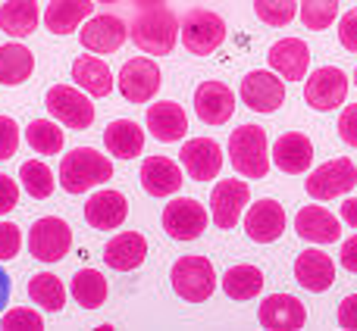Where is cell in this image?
<instances>
[{
    "label": "cell",
    "mask_w": 357,
    "mask_h": 331,
    "mask_svg": "<svg viewBox=\"0 0 357 331\" xmlns=\"http://www.w3.org/2000/svg\"><path fill=\"white\" fill-rule=\"evenodd\" d=\"M129 38L135 41V47L142 54L151 56H167L173 54L178 41V19L167 3L160 6H142V13L135 16L129 29Z\"/></svg>",
    "instance_id": "cell-1"
},
{
    "label": "cell",
    "mask_w": 357,
    "mask_h": 331,
    "mask_svg": "<svg viewBox=\"0 0 357 331\" xmlns=\"http://www.w3.org/2000/svg\"><path fill=\"white\" fill-rule=\"evenodd\" d=\"M113 178L110 156L98 154L91 147H75L60 160V188L69 194H85V191L98 188V184Z\"/></svg>",
    "instance_id": "cell-2"
},
{
    "label": "cell",
    "mask_w": 357,
    "mask_h": 331,
    "mask_svg": "<svg viewBox=\"0 0 357 331\" xmlns=\"http://www.w3.org/2000/svg\"><path fill=\"white\" fill-rule=\"evenodd\" d=\"M229 160L245 178H264L270 172V138L260 125H241L229 135Z\"/></svg>",
    "instance_id": "cell-3"
},
{
    "label": "cell",
    "mask_w": 357,
    "mask_h": 331,
    "mask_svg": "<svg viewBox=\"0 0 357 331\" xmlns=\"http://www.w3.org/2000/svg\"><path fill=\"white\" fill-rule=\"evenodd\" d=\"M178 38H182L185 50L195 56H207L213 50H220V44L226 41V22L220 13L195 6L185 13V19L178 22Z\"/></svg>",
    "instance_id": "cell-4"
},
{
    "label": "cell",
    "mask_w": 357,
    "mask_h": 331,
    "mask_svg": "<svg viewBox=\"0 0 357 331\" xmlns=\"http://www.w3.org/2000/svg\"><path fill=\"white\" fill-rule=\"evenodd\" d=\"M173 291L185 303H204L216 291V272L207 257H182L173 263Z\"/></svg>",
    "instance_id": "cell-5"
},
{
    "label": "cell",
    "mask_w": 357,
    "mask_h": 331,
    "mask_svg": "<svg viewBox=\"0 0 357 331\" xmlns=\"http://www.w3.org/2000/svg\"><path fill=\"white\" fill-rule=\"evenodd\" d=\"M354 188H357V166L348 160V156H339V160L317 166V169L304 178V191L320 203L351 194Z\"/></svg>",
    "instance_id": "cell-6"
},
{
    "label": "cell",
    "mask_w": 357,
    "mask_h": 331,
    "mask_svg": "<svg viewBox=\"0 0 357 331\" xmlns=\"http://www.w3.org/2000/svg\"><path fill=\"white\" fill-rule=\"evenodd\" d=\"M44 106L47 113L56 119L60 125L66 129H75V131H85L88 125L94 122V104L88 100L85 91L73 85H54L44 97Z\"/></svg>",
    "instance_id": "cell-7"
},
{
    "label": "cell",
    "mask_w": 357,
    "mask_h": 331,
    "mask_svg": "<svg viewBox=\"0 0 357 331\" xmlns=\"http://www.w3.org/2000/svg\"><path fill=\"white\" fill-rule=\"evenodd\" d=\"M73 247V228L56 216H44L29 232V250L38 263H60Z\"/></svg>",
    "instance_id": "cell-8"
},
{
    "label": "cell",
    "mask_w": 357,
    "mask_h": 331,
    "mask_svg": "<svg viewBox=\"0 0 357 331\" xmlns=\"http://www.w3.org/2000/svg\"><path fill=\"white\" fill-rule=\"evenodd\" d=\"M241 100L254 113H276L285 104V79L273 69H254L241 79Z\"/></svg>",
    "instance_id": "cell-9"
},
{
    "label": "cell",
    "mask_w": 357,
    "mask_h": 331,
    "mask_svg": "<svg viewBox=\"0 0 357 331\" xmlns=\"http://www.w3.org/2000/svg\"><path fill=\"white\" fill-rule=\"evenodd\" d=\"M119 94H123L129 104H148L154 100V94L160 91V66H157L151 56H135L119 69Z\"/></svg>",
    "instance_id": "cell-10"
},
{
    "label": "cell",
    "mask_w": 357,
    "mask_h": 331,
    "mask_svg": "<svg viewBox=\"0 0 357 331\" xmlns=\"http://www.w3.org/2000/svg\"><path fill=\"white\" fill-rule=\"evenodd\" d=\"M251 200V188L241 178H220L210 191V219L216 228H235Z\"/></svg>",
    "instance_id": "cell-11"
},
{
    "label": "cell",
    "mask_w": 357,
    "mask_h": 331,
    "mask_svg": "<svg viewBox=\"0 0 357 331\" xmlns=\"http://www.w3.org/2000/svg\"><path fill=\"white\" fill-rule=\"evenodd\" d=\"M345 97H348V75L339 66H320L304 81V100L320 113L342 106Z\"/></svg>",
    "instance_id": "cell-12"
},
{
    "label": "cell",
    "mask_w": 357,
    "mask_h": 331,
    "mask_svg": "<svg viewBox=\"0 0 357 331\" xmlns=\"http://www.w3.org/2000/svg\"><path fill=\"white\" fill-rule=\"evenodd\" d=\"M207 222H210L207 209L197 200H191V197H178V200H169L167 207H163V232L173 241L201 238Z\"/></svg>",
    "instance_id": "cell-13"
},
{
    "label": "cell",
    "mask_w": 357,
    "mask_h": 331,
    "mask_svg": "<svg viewBox=\"0 0 357 331\" xmlns=\"http://www.w3.org/2000/svg\"><path fill=\"white\" fill-rule=\"evenodd\" d=\"M79 38H82V47L91 50V54H116L126 44V38H129V29H126V22L119 16L100 13V16H88Z\"/></svg>",
    "instance_id": "cell-14"
},
{
    "label": "cell",
    "mask_w": 357,
    "mask_h": 331,
    "mask_svg": "<svg viewBox=\"0 0 357 331\" xmlns=\"http://www.w3.org/2000/svg\"><path fill=\"white\" fill-rule=\"evenodd\" d=\"M178 160H182V169L188 172L195 181H210V178H216L222 169V147L213 138H191V141L182 144Z\"/></svg>",
    "instance_id": "cell-15"
},
{
    "label": "cell",
    "mask_w": 357,
    "mask_h": 331,
    "mask_svg": "<svg viewBox=\"0 0 357 331\" xmlns=\"http://www.w3.org/2000/svg\"><path fill=\"white\" fill-rule=\"evenodd\" d=\"M282 232H285L282 203L270 200V197L251 203V209H248V216H245V234L254 244H273V241L282 238Z\"/></svg>",
    "instance_id": "cell-16"
},
{
    "label": "cell",
    "mask_w": 357,
    "mask_h": 331,
    "mask_svg": "<svg viewBox=\"0 0 357 331\" xmlns=\"http://www.w3.org/2000/svg\"><path fill=\"white\" fill-rule=\"evenodd\" d=\"M257 322L270 331H298L307 322V309L291 294H270L257 309Z\"/></svg>",
    "instance_id": "cell-17"
},
{
    "label": "cell",
    "mask_w": 357,
    "mask_h": 331,
    "mask_svg": "<svg viewBox=\"0 0 357 331\" xmlns=\"http://www.w3.org/2000/svg\"><path fill=\"white\" fill-rule=\"evenodd\" d=\"M195 113L201 122L207 125H222L232 119L235 113V94L222 81H204L195 91Z\"/></svg>",
    "instance_id": "cell-18"
},
{
    "label": "cell",
    "mask_w": 357,
    "mask_h": 331,
    "mask_svg": "<svg viewBox=\"0 0 357 331\" xmlns=\"http://www.w3.org/2000/svg\"><path fill=\"white\" fill-rule=\"evenodd\" d=\"M295 232H298V238L310 241V244H335V241L342 238V222H339V216H333L326 207L310 203V207L298 209Z\"/></svg>",
    "instance_id": "cell-19"
},
{
    "label": "cell",
    "mask_w": 357,
    "mask_h": 331,
    "mask_svg": "<svg viewBox=\"0 0 357 331\" xmlns=\"http://www.w3.org/2000/svg\"><path fill=\"white\" fill-rule=\"evenodd\" d=\"M270 60V69L276 75H282L285 81H298L307 75V66H310V47L301 41V38H282L270 47L266 54Z\"/></svg>",
    "instance_id": "cell-20"
},
{
    "label": "cell",
    "mask_w": 357,
    "mask_h": 331,
    "mask_svg": "<svg viewBox=\"0 0 357 331\" xmlns=\"http://www.w3.org/2000/svg\"><path fill=\"white\" fill-rule=\"evenodd\" d=\"M295 278L304 291H310V294H323V291H329L335 284V263L326 257V253L317 250V247H310V250L298 253Z\"/></svg>",
    "instance_id": "cell-21"
},
{
    "label": "cell",
    "mask_w": 357,
    "mask_h": 331,
    "mask_svg": "<svg viewBox=\"0 0 357 331\" xmlns=\"http://www.w3.org/2000/svg\"><path fill=\"white\" fill-rule=\"evenodd\" d=\"M273 163L285 172V175H301L314 163V144L304 131H285L273 144Z\"/></svg>",
    "instance_id": "cell-22"
},
{
    "label": "cell",
    "mask_w": 357,
    "mask_h": 331,
    "mask_svg": "<svg viewBox=\"0 0 357 331\" xmlns=\"http://www.w3.org/2000/svg\"><path fill=\"white\" fill-rule=\"evenodd\" d=\"M129 216V203L119 191H98V194L88 197L85 203V222L98 232H113L119 228Z\"/></svg>",
    "instance_id": "cell-23"
},
{
    "label": "cell",
    "mask_w": 357,
    "mask_h": 331,
    "mask_svg": "<svg viewBox=\"0 0 357 331\" xmlns=\"http://www.w3.org/2000/svg\"><path fill=\"white\" fill-rule=\"evenodd\" d=\"M144 122H148L151 135L157 138V141L163 144H173V141H182L185 131H188V116H185V110L173 100H160V104H151L148 106V116H144Z\"/></svg>",
    "instance_id": "cell-24"
},
{
    "label": "cell",
    "mask_w": 357,
    "mask_h": 331,
    "mask_svg": "<svg viewBox=\"0 0 357 331\" xmlns=\"http://www.w3.org/2000/svg\"><path fill=\"white\" fill-rule=\"evenodd\" d=\"M182 166L173 163L169 156H148L142 163V188L151 197H169L182 188Z\"/></svg>",
    "instance_id": "cell-25"
},
{
    "label": "cell",
    "mask_w": 357,
    "mask_h": 331,
    "mask_svg": "<svg viewBox=\"0 0 357 331\" xmlns=\"http://www.w3.org/2000/svg\"><path fill=\"white\" fill-rule=\"evenodd\" d=\"M148 257V241L138 232H123L116 238H110V244L104 247V263L116 272H132L144 263Z\"/></svg>",
    "instance_id": "cell-26"
},
{
    "label": "cell",
    "mask_w": 357,
    "mask_h": 331,
    "mask_svg": "<svg viewBox=\"0 0 357 331\" xmlns=\"http://www.w3.org/2000/svg\"><path fill=\"white\" fill-rule=\"evenodd\" d=\"M104 144L107 154H113L116 160H135L144 150V129L132 119H116V122L107 125Z\"/></svg>",
    "instance_id": "cell-27"
},
{
    "label": "cell",
    "mask_w": 357,
    "mask_h": 331,
    "mask_svg": "<svg viewBox=\"0 0 357 331\" xmlns=\"http://www.w3.org/2000/svg\"><path fill=\"white\" fill-rule=\"evenodd\" d=\"M73 79L88 97H107L113 91V72L100 56H91V54L79 56L73 63Z\"/></svg>",
    "instance_id": "cell-28"
},
{
    "label": "cell",
    "mask_w": 357,
    "mask_h": 331,
    "mask_svg": "<svg viewBox=\"0 0 357 331\" xmlns=\"http://www.w3.org/2000/svg\"><path fill=\"white\" fill-rule=\"evenodd\" d=\"M94 13L91 0H50L47 13H44V25H47L54 35H73L82 22Z\"/></svg>",
    "instance_id": "cell-29"
},
{
    "label": "cell",
    "mask_w": 357,
    "mask_h": 331,
    "mask_svg": "<svg viewBox=\"0 0 357 331\" xmlns=\"http://www.w3.org/2000/svg\"><path fill=\"white\" fill-rule=\"evenodd\" d=\"M38 3L35 0H6L0 6V29L10 38H29L38 29Z\"/></svg>",
    "instance_id": "cell-30"
},
{
    "label": "cell",
    "mask_w": 357,
    "mask_h": 331,
    "mask_svg": "<svg viewBox=\"0 0 357 331\" xmlns=\"http://www.w3.org/2000/svg\"><path fill=\"white\" fill-rule=\"evenodd\" d=\"M35 72V56L22 44H3L0 47V85L16 88L22 81H29V75Z\"/></svg>",
    "instance_id": "cell-31"
},
{
    "label": "cell",
    "mask_w": 357,
    "mask_h": 331,
    "mask_svg": "<svg viewBox=\"0 0 357 331\" xmlns=\"http://www.w3.org/2000/svg\"><path fill=\"white\" fill-rule=\"evenodd\" d=\"M222 291L232 300H254L264 291V272L251 263H238L232 269H226L222 275Z\"/></svg>",
    "instance_id": "cell-32"
},
{
    "label": "cell",
    "mask_w": 357,
    "mask_h": 331,
    "mask_svg": "<svg viewBox=\"0 0 357 331\" xmlns=\"http://www.w3.org/2000/svg\"><path fill=\"white\" fill-rule=\"evenodd\" d=\"M69 291H73L75 303H82V309H98L104 307L107 300V278L100 275V272L94 269H79L73 275V284H69Z\"/></svg>",
    "instance_id": "cell-33"
},
{
    "label": "cell",
    "mask_w": 357,
    "mask_h": 331,
    "mask_svg": "<svg viewBox=\"0 0 357 331\" xmlns=\"http://www.w3.org/2000/svg\"><path fill=\"white\" fill-rule=\"evenodd\" d=\"M29 297L44 309V313H60L66 307V288L56 275L41 272V275L29 278Z\"/></svg>",
    "instance_id": "cell-34"
},
{
    "label": "cell",
    "mask_w": 357,
    "mask_h": 331,
    "mask_svg": "<svg viewBox=\"0 0 357 331\" xmlns=\"http://www.w3.org/2000/svg\"><path fill=\"white\" fill-rule=\"evenodd\" d=\"M25 141L31 144V150H35V154L54 156V154H60V150H63L66 135H63V129L56 122H50V119H35V122L25 129Z\"/></svg>",
    "instance_id": "cell-35"
},
{
    "label": "cell",
    "mask_w": 357,
    "mask_h": 331,
    "mask_svg": "<svg viewBox=\"0 0 357 331\" xmlns=\"http://www.w3.org/2000/svg\"><path fill=\"white\" fill-rule=\"evenodd\" d=\"M19 181H22L25 194L35 197V200H44V197L54 194V172L47 169V163L41 160H29L22 163V169H19Z\"/></svg>",
    "instance_id": "cell-36"
},
{
    "label": "cell",
    "mask_w": 357,
    "mask_h": 331,
    "mask_svg": "<svg viewBox=\"0 0 357 331\" xmlns=\"http://www.w3.org/2000/svg\"><path fill=\"white\" fill-rule=\"evenodd\" d=\"M298 16L310 31H323L339 16V0H298Z\"/></svg>",
    "instance_id": "cell-37"
},
{
    "label": "cell",
    "mask_w": 357,
    "mask_h": 331,
    "mask_svg": "<svg viewBox=\"0 0 357 331\" xmlns=\"http://www.w3.org/2000/svg\"><path fill=\"white\" fill-rule=\"evenodd\" d=\"M254 13L264 25H273V29H282L295 19L298 13V0H254Z\"/></svg>",
    "instance_id": "cell-38"
},
{
    "label": "cell",
    "mask_w": 357,
    "mask_h": 331,
    "mask_svg": "<svg viewBox=\"0 0 357 331\" xmlns=\"http://www.w3.org/2000/svg\"><path fill=\"white\" fill-rule=\"evenodd\" d=\"M0 325H3L6 331H41L44 328V319L35 313V309H10V313L0 319Z\"/></svg>",
    "instance_id": "cell-39"
},
{
    "label": "cell",
    "mask_w": 357,
    "mask_h": 331,
    "mask_svg": "<svg viewBox=\"0 0 357 331\" xmlns=\"http://www.w3.org/2000/svg\"><path fill=\"white\" fill-rule=\"evenodd\" d=\"M19 150V125L10 116H0V163H6Z\"/></svg>",
    "instance_id": "cell-40"
},
{
    "label": "cell",
    "mask_w": 357,
    "mask_h": 331,
    "mask_svg": "<svg viewBox=\"0 0 357 331\" xmlns=\"http://www.w3.org/2000/svg\"><path fill=\"white\" fill-rule=\"evenodd\" d=\"M22 250V232L13 222H0V259H13Z\"/></svg>",
    "instance_id": "cell-41"
},
{
    "label": "cell",
    "mask_w": 357,
    "mask_h": 331,
    "mask_svg": "<svg viewBox=\"0 0 357 331\" xmlns=\"http://www.w3.org/2000/svg\"><path fill=\"white\" fill-rule=\"evenodd\" d=\"M339 41L348 54H357V6L339 19Z\"/></svg>",
    "instance_id": "cell-42"
},
{
    "label": "cell",
    "mask_w": 357,
    "mask_h": 331,
    "mask_svg": "<svg viewBox=\"0 0 357 331\" xmlns=\"http://www.w3.org/2000/svg\"><path fill=\"white\" fill-rule=\"evenodd\" d=\"M339 138L357 150V104H348L339 116Z\"/></svg>",
    "instance_id": "cell-43"
},
{
    "label": "cell",
    "mask_w": 357,
    "mask_h": 331,
    "mask_svg": "<svg viewBox=\"0 0 357 331\" xmlns=\"http://www.w3.org/2000/svg\"><path fill=\"white\" fill-rule=\"evenodd\" d=\"M335 319H339L342 328L357 331V294H348L345 300L339 303V309H335Z\"/></svg>",
    "instance_id": "cell-44"
},
{
    "label": "cell",
    "mask_w": 357,
    "mask_h": 331,
    "mask_svg": "<svg viewBox=\"0 0 357 331\" xmlns=\"http://www.w3.org/2000/svg\"><path fill=\"white\" fill-rule=\"evenodd\" d=\"M16 203H19V184L10 175H0V216L10 213Z\"/></svg>",
    "instance_id": "cell-45"
},
{
    "label": "cell",
    "mask_w": 357,
    "mask_h": 331,
    "mask_svg": "<svg viewBox=\"0 0 357 331\" xmlns=\"http://www.w3.org/2000/svg\"><path fill=\"white\" fill-rule=\"evenodd\" d=\"M339 259H342V266H345L348 272H354V275H357V234L342 244V257Z\"/></svg>",
    "instance_id": "cell-46"
},
{
    "label": "cell",
    "mask_w": 357,
    "mask_h": 331,
    "mask_svg": "<svg viewBox=\"0 0 357 331\" xmlns=\"http://www.w3.org/2000/svg\"><path fill=\"white\" fill-rule=\"evenodd\" d=\"M342 219H345V225L357 228V197H351V200L342 203Z\"/></svg>",
    "instance_id": "cell-47"
},
{
    "label": "cell",
    "mask_w": 357,
    "mask_h": 331,
    "mask_svg": "<svg viewBox=\"0 0 357 331\" xmlns=\"http://www.w3.org/2000/svg\"><path fill=\"white\" fill-rule=\"evenodd\" d=\"M10 291H13V282L3 272V266H0V313H3V307L10 303Z\"/></svg>",
    "instance_id": "cell-48"
},
{
    "label": "cell",
    "mask_w": 357,
    "mask_h": 331,
    "mask_svg": "<svg viewBox=\"0 0 357 331\" xmlns=\"http://www.w3.org/2000/svg\"><path fill=\"white\" fill-rule=\"evenodd\" d=\"M132 3H138V6H160V3H167V0H132Z\"/></svg>",
    "instance_id": "cell-49"
},
{
    "label": "cell",
    "mask_w": 357,
    "mask_h": 331,
    "mask_svg": "<svg viewBox=\"0 0 357 331\" xmlns=\"http://www.w3.org/2000/svg\"><path fill=\"white\" fill-rule=\"evenodd\" d=\"M98 3H119V0H98Z\"/></svg>",
    "instance_id": "cell-50"
},
{
    "label": "cell",
    "mask_w": 357,
    "mask_h": 331,
    "mask_svg": "<svg viewBox=\"0 0 357 331\" xmlns=\"http://www.w3.org/2000/svg\"><path fill=\"white\" fill-rule=\"evenodd\" d=\"M354 85H357V69H354Z\"/></svg>",
    "instance_id": "cell-51"
}]
</instances>
